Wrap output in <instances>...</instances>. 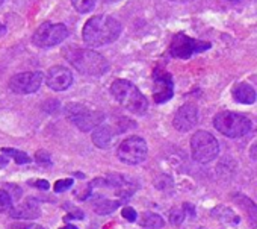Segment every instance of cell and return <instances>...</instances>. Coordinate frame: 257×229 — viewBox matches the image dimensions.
I'll return each mask as SVG.
<instances>
[{"label":"cell","mask_w":257,"mask_h":229,"mask_svg":"<svg viewBox=\"0 0 257 229\" xmlns=\"http://www.w3.org/2000/svg\"><path fill=\"white\" fill-rule=\"evenodd\" d=\"M121 34V25L110 16L91 17L83 26V41L91 47H100L113 43Z\"/></svg>","instance_id":"cell-1"},{"label":"cell","mask_w":257,"mask_h":229,"mask_svg":"<svg viewBox=\"0 0 257 229\" xmlns=\"http://www.w3.org/2000/svg\"><path fill=\"white\" fill-rule=\"evenodd\" d=\"M110 93L119 105H122L127 111L137 114V116H144L149 109V102L144 94L128 81H113V84L110 85Z\"/></svg>","instance_id":"cell-2"},{"label":"cell","mask_w":257,"mask_h":229,"mask_svg":"<svg viewBox=\"0 0 257 229\" xmlns=\"http://www.w3.org/2000/svg\"><path fill=\"white\" fill-rule=\"evenodd\" d=\"M67 59L77 71L88 76H101L109 68L104 56L89 49H71L67 52Z\"/></svg>","instance_id":"cell-3"},{"label":"cell","mask_w":257,"mask_h":229,"mask_svg":"<svg viewBox=\"0 0 257 229\" xmlns=\"http://www.w3.org/2000/svg\"><path fill=\"white\" fill-rule=\"evenodd\" d=\"M213 126L216 128V131H219L222 135L228 138H239L249 132L251 122L248 120V117L242 116V114L222 111L215 116Z\"/></svg>","instance_id":"cell-4"},{"label":"cell","mask_w":257,"mask_h":229,"mask_svg":"<svg viewBox=\"0 0 257 229\" xmlns=\"http://www.w3.org/2000/svg\"><path fill=\"white\" fill-rule=\"evenodd\" d=\"M65 116L83 132L97 129L98 125L104 120V114L101 111L89 109L82 103H68L65 106Z\"/></svg>","instance_id":"cell-5"},{"label":"cell","mask_w":257,"mask_h":229,"mask_svg":"<svg viewBox=\"0 0 257 229\" xmlns=\"http://www.w3.org/2000/svg\"><path fill=\"white\" fill-rule=\"evenodd\" d=\"M191 149H192L194 160L201 164H207L213 161L219 154V144L216 138L206 131H198L192 135Z\"/></svg>","instance_id":"cell-6"},{"label":"cell","mask_w":257,"mask_h":229,"mask_svg":"<svg viewBox=\"0 0 257 229\" xmlns=\"http://www.w3.org/2000/svg\"><path fill=\"white\" fill-rule=\"evenodd\" d=\"M68 37V29L62 23H43L34 34L32 43L40 49H49L61 44Z\"/></svg>","instance_id":"cell-7"},{"label":"cell","mask_w":257,"mask_h":229,"mask_svg":"<svg viewBox=\"0 0 257 229\" xmlns=\"http://www.w3.org/2000/svg\"><path fill=\"white\" fill-rule=\"evenodd\" d=\"M118 160L128 166H137L147 158V143L141 137H128L116 149Z\"/></svg>","instance_id":"cell-8"},{"label":"cell","mask_w":257,"mask_h":229,"mask_svg":"<svg viewBox=\"0 0 257 229\" xmlns=\"http://www.w3.org/2000/svg\"><path fill=\"white\" fill-rule=\"evenodd\" d=\"M210 47H212V44L207 41L189 38L186 34H177V35H174V38L171 41L170 53H171V56L179 58V59H189L194 53L206 52Z\"/></svg>","instance_id":"cell-9"},{"label":"cell","mask_w":257,"mask_h":229,"mask_svg":"<svg viewBox=\"0 0 257 229\" xmlns=\"http://www.w3.org/2000/svg\"><path fill=\"white\" fill-rule=\"evenodd\" d=\"M43 79L44 76L41 71L19 73L10 79V88L17 94H32L40 90Z\"/></svg>","instance_id":"cell-10"},{"label":"cell","mask_w":257,"mask_h":229,"mask_svg":"<svg viewBox=\"0 0 257 229\" xmlns=\"http://www.w3.org/2000/svg\"><path fill=\"white\" fill-rule=\"evenodd\" d=\"M174 94V84L171 74L165 70L156 68L153 73V97L156 103L168 102Z\"/></svg>","instance_id":"cell-11"},{"label":"cell","mask_w":257,"mask_h":229,"mask_svg":"<svg viewBox=\"0 0 257 229\" xmlns=\"http://www.w3.org/2000/svg\"><path fill=\"white\" fill-rule=\"evenodd\" d=\"M46 84L53 91H65L73 84V73L62 65H55L47 71Z\"/></svg>","instance_id":"cell-12"},{"label":"cell","mask_w":257,"mask_h":229,"mask_svg":"<svg viewBox=\"0 0 257 229\" xmlns=\"http://www.w3.org/2000/svg\"><path fill=\"white\" fill-rule=\"evenodd\" d=\"M198 123V109L197 106L186 103L179 108L174 116V128L182 132H188Z\"/></svg>","instance_id":"cell-13"},{"label":"cell","mask_w":257,"mask_h":229,"mask_svg":"<svg viewBox=\"0 0 257 229\" xmlns=\"http://www.w3.org/2000/svg\"><path fill=\"white\" fill-rule=\"evenodd\" d=\"M11 215L14 218H20V220H35L41 215V209H40L38 202L35 199L29 197L17 208H13Z\"/></svg>","instance_id":"cell-14"},{"label":"cell","mask_w":257,"mask_h":229,"mask_svg":"<svg viewBox=\"0 0 257 229\" xmlns=\"http://www.w3.org/2000/svg\"><path fill=\"white\" fill-rule=\"evenodd\" d=\"M231 94H233V97H234L236 102L243 103V105H251L257 99L255 90L249 84H245V82L236 84L233 87V90H231Z\"/></svg>","instance_id":"cell-15"},{"label":"cell","mask_w":257,"mask_h":229,"mask_svg":"<svg viewBox=\"0 0 257 229\" xmlns=\"http://www.w3.org/2000/svg\"><path fill=\"white\" fill-rule=\"evenodd\" d=\"M113 140V131L110 126H98L92 132V143L100 149H107Z\"/></svg>","instance_id":"cell-16"},{"label":"cell","mask_w":257,"mask_h":229,"mask_svg":"<svg viewBox=\"0 0 257 229\" xmlns=\"http://www.w3.org/2000/svg\"><path fill=\"white\" fill-rule=\"evenodd\" d=\"M233 200L246 212L248 220H249V224L255 227L257 226V206L254 205V202L249 200L248 197L242 196V194H234L233 196Z\"/></svg>","instance_id":"cell-17"},{"label":"cell","mask_w":257,"mask_h":229,"mask_svg":"<svg viewBox=\"0 0 257 229\" xmlns=\"http://www.w3.org/2000/svg\"><path fill=\"white\" fill-rule=\"evenodd\" d=\"M140 224L143 227H147V229H159L165 224L164 218L159 215V214H155V212H144L141 217H140Z\"/></svg>","instance_id":"cell-18"},{"label":"cell","mask_w":257,"mask_h":229,"mask_svg":"<svg viewBox=\"0 0 257 229\" xmlns=\"http://www.w3.org/2000/svg\"><path fill=\"white\" fill-rule=\"evenodd\" d=\"M119 200H109V199H103V200H98L94 206V211L100 215H106V214H110L113 212L118 206H119Z\"/></svg>","instance_id":"cell-19"},{"label":"cell","mask_w":257,"mask_h":229,"mask_svg":"<svg viewBox=\"0 0 257 229\" xmlns=\"http://www.w3.org/2000/svg\"><path fill=\"white\" fill-rule=\"evenodd\" d=\"M2 154H5V155H8V157H13L14 158V161L17 163V164H28V163H31V157L26 154V152H22V150H17V149H8V147H4L2 149Z\"/></svg>","instance_id":"cell-20"},{"label":"cell","mask_w":257,"mask_h":229,"mask_svg":"<svg viewBox=\"0 0 257 229\" xmlns=\"http://www.w3.org/2000/svg\"><path fill=\"white\" fill-rule=\"evenodd\" d=\"M97 0H71L74 10L80 14H86L94 10Z\"/></svg>","instance_id":"cell-21"},{"label":"cell","mask_w":257,"mask_h":229,"mask_svg":"<svg viewBox=\"0 0 257 229\" xmlns=\"http://www.w3.org/2000/svg\"><path fill=\"white\" fill-rule=\"evenodd\" d=\"M13 197L10 196V193L7 190H0V206L2 208H10L13 209Z\"/></svg>","instance_id":"cell-22"},{"label":"cell","mask_w":257,"mask_h":229,"mask_svg":"<svg viewBox=\"0 0 257 229\" xmlns=\"http://www.w3.org/2000/svg\"><path fill=\"white\" fill-rule=\"evenodd\" d=\"M35 161L41 166H50L52 164V160H50V154L46 152V150H38L35 154Z\"/></svg>","instance_id":"cell-23"},{"label":"cell","mask_w":257,"mask_h":229,"mask_svg":"<svg viewBox=\"0 0 257 229\" xmlns=\"http://www.w3.org/2000/svg\"><path fill=\"white\" fill-rule=\"evenodd\" d=\"M5 188H7V191L10 193V196L13 197V200H20V197H22L23 191H22V188H20L19 185L8 184V185H5Z\"/></svg>","instance_id":"cell-24"},{"label":"cell","mask_w":257,"mask_h":229,"mask_svg":"<svg viewBox=\"0 0 257 229\" xmlns=\"http://www.w3.org/2000/svg\"><path fill=\"white\" fill-rule=\"evenodd\" d=\"M170 220H171V223H174V224H180V223L185 220V211H183V208H182V209H179V208L173 209L171 214H170Z\"/></svg>","instance_id":"cell-25"},{"label":"cell","mask_w":257,"mask_h":229,"mask_svg":"<svg viewBox=\"0 0 257 229\" xmlns=\"http://www.w3.org/2000/svg\"><path fill=\"white\" fill-rule=\"evenodd\" d=\"M73 187V179H61L55 184V191L56 193H62L68 188Z\"/></svg>","instance_id":"cell-26"},{"label":"cell","mask_w":257,"mask_h":229,"mask_svg":"<svg viewBox=\"0 0 257 229\" xmlns=\"http://www.w3.org/2000/svg\"><path fill=\"white\" fill-rule=\"evenodd\" d=\"M65 208L70 209V214H67L65 220H71V218H79V220H82V218H83V212H82L80 209L70 206V203H65Z\"/></svg>","instance_id":"cell-27"},{"label":"cell","mask_w":257,"mask_h":229,"mask_svg":"<svg viewBox=\"0 0 257 229\" xmlns=\"http://www.w3.org/2000/svg\"><path fill=\"white\" fill-rule=\"evenodd\" d=\"M122 217H124L125 220H128V221H135L138 215H137V211H135L134 208L125 206V208H122Z\"/></svg>","instance_id":"cell-28"},{"label":"cell","mask_w":257,"mask_h":229,"mask_svg":"<svg viewBox=\"0 0 257 229\" xmlns=\"http://www.w3.org/2000/svg\"><path fill=\"white\" fill-rule=\"evenodd\" d=\"M35 226L32 224V223H23V221H20V223H13V224H10L8 226V229H34Z\"/></svg>","instance_id":"cell-29"},{"label":"cell","mask_w":257,"mask_h":229,"mask_svg":"<svg viewBox=\"0 0 257 229\" xmlns=\"http://www.w3.org/2000/svg\"><path fill=\"white\" fill-rule=\"evenodd\" d=\"M34 185L37 187V188H40V190H49V182L46 181V179H38V181H35L34 182Z\"/></svg>","instance_id":"cell-30"},{"label":"cell","mask_w":257,"mask_h":229,"mask_svg":"<svg viewBox=\"0 0 257 229\" xmlns=\"http://www.w3.org/2000/svg\"><path fill=\"white\" fill-rule=\"evenodd\" d=\"M183 211L189 214V217H195V209L191 203H183Z\"/></svg>","instance_id":"cell-31"},{"label":"cell","mask_w":257,"mask_h":229,"mask_svg":"<svg viewBox=\"0 0 257 229\" xmlns=\"http://www.w3.org/2000/svg\"><path fill=\"white\" fill-rule=\"evenodd\" d=\"M8 163H10V158H8V157H0V169L7 167Z\"/></svg>","instance_id":"cell-32"},{"label":"cell","mask_w":257,"mask_h":229,"mask_svg":"<svg viewBox=\"0 0 257 229\" xmlns=\"http://www.w3.org/2000/svg\"><path fill=\"white\" fill-rule=\"evenodd\" d=\"M249 155H251V158L252 160H257V143L251 147V150H249Z\"/></svg>","instance_id":"cell-33"},{"label":"cell","mask_w":257,"mask_h":229,"mask_svg":"<svg viewBox=\"0 0 257 229\" xmlns=\"http://www.w3.org/2000/svg\"><path fill=\"white\" fill-rule=\"evenodd\" d=\"M61 229H77V227H76V226H73V224H67V226L61 227Z\"/></svg>","instance_id":"cell-34"},{"label":"cell","mask_w":257,"mask_h":229,"mask_svg":"<svg viewBox=\"0 0 257 229\" xmlns=\"http://www.w3.org/2000/svg\"><path fill=\"white\" fill-rule=\"evenodd\" d=\"M5 31H7V28H5V26H4L2 23H0V34H4Z\"/></svg>","instance_id":"cell-35"},{"label":"cell","mask_w":257,"mask_h":229,"mask_svg":"<svg viewBox=\"0 0 257 229\" xmlns=\"http://www.w3.org/2000/svg\"><path fill=\"white\" fill-rule=\"evenodd\" d=\"M171 2H189V0H171Z\"/></svg>","instance_id":"cell-36"},{"label":"cell","mask_w":257,"mask_h":229,"mask_svg":"<svg viewBox=\"0 0 257 229\" xmlns=\"http://www.w3.org/2000/svg\"><path fill=\"white\" fill-rule=\"evenodd\" d=\"M34 229H46V227H43V226H35Z\"/></svg>","instance_id":"cell-37"},{"label":"cell","mask_w":257,"mask_h":229,"mask_svg":"<svg viewBox=\"0 0 257 229\" xmlns=\"http://www.w3.org/2000/svg\"><path fill=\"white\" fill-rule=\"evenodd\" d=\"M106 2L109 4V2H116V0H106Z\"/></svg>","instance_id":"cell-38"},{"label":"cell","mask_w":257,"mask_h":229,"mask_svg":"<svg viewBox=\"0 0 257 229\" xmlns=\"http://www.w3.org/2000/svg\"><path fill=\"white\" fill-rule=\"evenodd\" d=\"M4 2H5V0H0V5H2V4H4Z\"/></svg>","instance_id":"cell-39"},{"label":"cell","mask_w":257,"mask_h":229,"mask_svg":"<svg viewBox=\"0 0 257 229\" xmlns=\"http://www.w3.org/2000/svg\"><path fill=\"white\" fill-rule=\"evenodd\" d=\"M230 2H236V0H230Z\"/></svg>","instance_id":"cell-40"}]
</instances>
